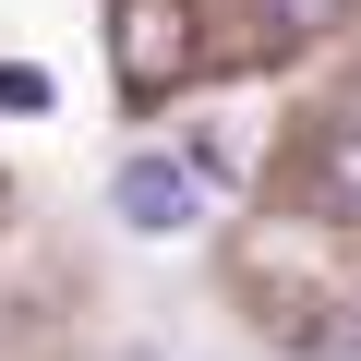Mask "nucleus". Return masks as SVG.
Returning a JSON list of instances; mask_svg holds the SVG:
<instances>
[{
  "instance_id": "f257e3e1",
  "label": "nucleus",
  "mask_w": 361,
  "mask_h": 361,
  "mask_svg": "<svg viewBox=\"0 0 361 361\" xmlns=\"http://www.w3.org/2000/svg\"><path fill=\"white\" fill-rule=\"evenodd\" d=\"M109 205H121V229H133V241H180V229H205V180H193V157L133 145V157L109 169Z\"/></svg>"
},
{
  "instance_id": "f03ea898",
  "label": "nucleus",
  "mask_w": 361,
  "mask_h": 361,
  "mask_svg": "<svg viewBox=\"0 0 361 361\" xmlns=\"http://www.w3.org/2000/svg\"><path fill=\"white\" fill-rule=\"evenodd\" d=\"M109 61H121V85H133V97H169L180 73H193V0H121Z\"/></svg>"
},
{
  "instance_id": "7ed1b4c3",
  "label": "nucleus",
  "mask_w": 361,
  "mask_h": 361,
  "mask_svg": "<svg viewBox=\"0 0 361 361\" xmlns=\"http://www.w3.org/2000/svg\"><path fill=\"white\" fill-rule=\"evenodd\" d=\"M313 205L361 229V121H337V133L313 145Z\"/></svg>"
},
{
  "instance_id": "20e7f679",
  "label": "nucleus",
  "mask_w": 361,
  "mask_h": 361,
  "mask_svg": "<svg viewBox=\"0 0 361 361\" xmlns=\"http://www.w3.org/2000/svg\"><path fill=\"white\" fill-rule=\"evenodd\" d=\"M49 109H61V85L37 61H0V121H49Z\"/></svg>"
}]
</instances>
